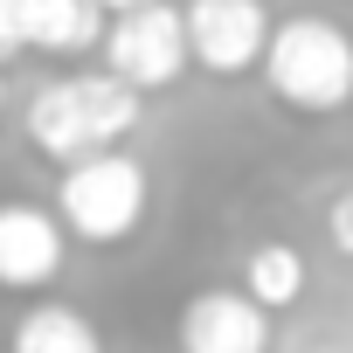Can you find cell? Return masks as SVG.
I'll return each instance as SVG.
<instances>
[{
  "mask_svg": "<svg viewBox=\"0 0 353 353\" xmlns=\"http://www.w3.org/2000/svg\"><path fill=\"white\" fill-rule=\"evenodd\" d=\"M325 243H332L339 256H353V188H339V194L325 201Z\"/></svg>",
  "mask_w": 353,
  "mask_h": 353,
  "instance_id": "8fae6325",
  "label": "cell"
},
{
  "mask_svg": "<svg viewBox=\"0 0 353 353\" xmlns=\"http://www.w3.org/2000/svg\"><path fill=\"white\" fill-rule=\"evenodd\" d=\"M63 222L35 201H0V291H42L63 270Z\"/></svg>",
  "mask_w": 353,
  "mask_h": 353,
  "instance_id": "52a82bcc",
  "label": "cell"
},
{
  "mask_svg": "<svg viewBox=\"0 0 353 353\" xmlns=\"http://www.w3.org/2000/svg\"><path fill=\"white\" fill-rule=\"evenodd\" d=\"M181 353H270V312H256L243 291H194L173 325Z\"/></svg>",
  "mask_w": 353,
  "mask_h": 353,
  "instance_id": "8992f818",
  "label": "cell"
},
{
  "mask_svg": "<svg viewBox=\"0 0 353 353\" xmlns=\"http://www.w3.org/2000/svg\"><path fill=\"white\" fill-rule=\"evenodd\" d=\"M145 118V97L125 90L118 77L104 70H83V77H56L28 97V139L42 159L70 166L83 152H118Z\"/></svg>",
  "mask_w": 353,
  "mask_h": 353,
  "instance_id": "6da1fadb",
  "label": "cell"
},
{
  "mask_svg": "<svg viewBox=\"0 0 353 353\" xmlns=\"http://www.w3.org/2000/svg\"><path fill=\"white\" fill-rule=\"evenodd\" d=\"M243 298H250L256 312L298 305V298H305V256H298L291 243H256V250L243 256Z\"/></svg>",
  "mask_w": 353,
  "mask_h": 353,
  "instance_id": "30bf717a",
  "label": "cell"
},
{
  "mask_svg": "<svg viewBox=\"0 0 353 353\" xmlns=\"http://www.w3.org/2000/svg\"><path fill=\"white\" fill-rule=\"evenodd\" d=\"M104 35V8L97 0H28L21 8V42L42 56H83Z\"/></svg>",
  "mask_w": 353,
  "mask_h": 353,
  "instance_id": "ba28073f",
  "label": "cell"
},
{
  "mask_svg": "<svg viewBox=\"0 0 353 353\" xmlns=\"http://www.w3.org/2000/svg\"><path fill=\"white\" fill-rule=\"evenodd\" d=\"M181 35H188V63H201L208 77H250L270 42V8L263 0H188Z\"/></svg>",
  "mask_w": 353,
  "mask_h": 353,
  "instance_id": "5b68a950",
  "label": "cell"
},
{
  "mask_svg": "<svg viewBox=\"0 0 353 353\" xmlns=\"http://www.w3.org/2000/svg\"><path fill=\"white\" fill-rule=\"evenodd\" d=\"M97 42H104V77H118L139 97L188 77V35H181V8L173 0H145L132 14H111Z\"/></svg>",
  "mask_w": 353,
  "mask_h": 353,
  "instance_id": "277c9868",
  "label": "cell"
},
{
  "mask_svg": "<svg viewBox=\"0 0 353 353\" xmlns=\"http://www.w3.org/2000/svg\"><path fill=\"white\" fill-rule=\"evenodd\" d=\"M21 8H28V0H0V70L28 49V42H21Z\"/></svg>",
  "mask_w": 353,
  "mask_h": 353,
  "instance_id": "7c38bea8",
  "label": "cell"
},
{
  "mask_svg": "<svg viewBox=\"0 0 353 353\" xmlns=\"http://www.w3.org/2000/svg\"><path fill=\"white\" fill-rule=\"evenodd\" d=\"M8 353H104V339H97V325L77 305H28L14 319Z\"/></svg>",
  "mask_w": 353,
  "mask_h": 353,
  "instance_id": "9c48e42d",
  "label": "cell"
},
{
  "mask_svg": "<svg viewBox=\"0 0 353 353\" xmlns=\"http://www.w3.org/2000/svg\"><path fill=\"white\" fill-rule=\"evenodd\" d=\"M0 111H8V70H0Z\"/></svg>",
  "mask_w": 353,
  "mask_h": 353,
  "instance_id": "5bb4252c",
  "label": "cell"
},
{
  "mask_svg": "<svg viewBox=\"0 0 353 353\" xmlns=\"http://www.w3.org/2000/svg\"><path fill=\"white\" fill-rule=\"evenodd\" d=\"M263 83L277 104L305 111V118H332L353 104V35L325 14H291V21H270V42H263Z\"/></svg>",
  "mask_w": 353,
  "mask_h": 353,
  "instance_id": "7a4b0ae2",
  "label": "cell"
},
{
  "mask_svg": "<svg viewBox=\"0 0 353 353\" xmlns=\"http://www.w3.org/2000/svg\"><path fill=\"white\" fill-rule=\"evenodd\" d=\"M145 201H152V181L132 152H83V159L63 166L49 215L63 222V236H83V243L111 250L145 222Z\"/></svg>",
  "mask_w": 353,
  "mask_h": 353,
  "instance_id": "3957f363",
  "label": "cell"
},
{
  "mask_svg": "<svg viewBox=\"0 0 353 353\" xmlns=\"http://www.w3.org/2000/svg\"><path fill=\"white\" fill-rule=\"evenodd\" d=\"M305 353H339V346H305Z\"/></svg>",
  "mask_w": 353,
  "mask_h": 353,
  "instance_id": "9a60e30c",
  "label": "cell"
},
{
  "mask_svg": "<svg viewBox=\"0 0 353 353\" xmlns=\"http://www.w3.org/2000/svg\"><path fill=\"white\" fill-rule=\"evenodd\" d=\"M97 8H104V21H111V14H132V8H145V0H97Z\"/></svg>",
  "mask_w": 353,
  "mask_h": 353,
  "instance_id": "4fadbf2b",
  "label": "cell"
}]
</instances>
